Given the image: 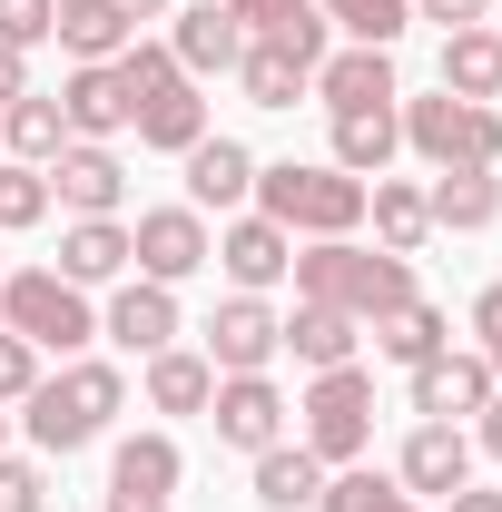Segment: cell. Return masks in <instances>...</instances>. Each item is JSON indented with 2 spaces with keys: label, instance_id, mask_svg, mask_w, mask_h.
<instances>
[{
  "label": "cell",
  "instance_id": "cell-1",
  "mask_svg": "<svg viewBox=\"0 0 502 512\" xmlns=\"http://www.w3.org/2000/svg\"><path fill=\"white\" fill-rule=\"evenodd\" d=\"M286 276H296V306H335V316H355V325H375L384 306L414 296V256L355 247V237H306Z\"/></svg>",
  "mask_w": 502,
  "mask_h": 512
},
{
  "label": "cell",
  "instance_id": "cell-2",
  "mask_svg": "<svg viewBox=\"0 0 502 512\" xmlns=\"http://www.w3.org/2000/svg\"><path fill=\"white\" fill-rule=\"evenodd\" d=\"M128 404V375L119 365H99V355H69L60 375H40L30 394H20V434L40 453H89L109 424H119Z\"/></svg>",
  "mask_w": 502,
  "mask_h": 512
},
{
  "label": "cell",
  "instance_id": "cell-3",
  "mask_svg": "<svg viewBox=\"0 0 502 512\" xmlns=\"http://www.w3.org/2000/svg\"><path fill=\"white\" fill-rule=\"evenodd\" d=\"M119 79H128V128H138V148L188 158L197 138H207V99H197L188 69L168 60V40H128V50H119Z\"/></svg>",
  "mask_w": 502,
  "mask_h": 512
},
{
  "label": "cell",
  "instance_id": "cell-4",
  "mask_svg": "<svg viewBox=\"0 0 502 512\" xmlns=\"http://www.w3.org/2000/svg\"><path fill=\"white\" fill-rule=\"evenodd\" d=\"M256 217H276L286 237H355L365 227V178H345L335 158H256Z\"/></svg>",
  "mask_w": 502,
  "mask_h": 512
},
{
  "label": "cell",
  "instance_id": "cell-5",
  "mask_svg": "<svg viewBox=\"0 0 502 512\" xmlns=\"http://www.w3.org/2000/svg\"><path fill=\"white\" fill-rule=\"evenodd\" d=\"M0 325L10 335H30L40 355H89V335H99V306H89V286H69L60 266H20V276H0Z\"/></svg>",
  "mask_w": 502,
  "mask_h": 512
},
{
  "label": "cell",
  "instance_id": "cell-6",
  "mask_svg": "<svg viewBox=\"0 0 502 512\" xmlns=\"http://www.w3.org/2000/svg\"><path fill=\"white\" fill-rule=\"evenodd\" d=\"M394 128L424 168H502V109H483V99H453V89L394 99Z\"/></svg>",
  "mask_w": 502,
  "mask_h": 512
},
{
  "label": "cell",
  "instance_id": "cell-7",
  "mask_svg": "<svg viewBox=\"0 0 502 512\" xmlns=\"http://www.w3.org/2000/svg\"><path fill=\"white\" fill-rule=\"evenodd\" d=\"M296 414H306L296 444H306L325 473H345V463H365V444H375V375H365V365H325Z\"/></svg>",
  "mask_w": 502,
  "mask_h": 512
},
{
  "label": "cell",
  "instance_id": "cell-8",
  "mask_svg": "<svg viewBox=\"0 0 502 512\" xmlns=\"http://www.w3.org/2000/svg\"><path fill=\"white\" fill-rule=\"evenodd\" d=\"M207 256H217V237H207L197 207H138V227H128V266H138L148 286H188Z\"/></svg>",
  "mask_w": 502,
  "mask_h": 512
},
{
  "label": "cell",
  "instance_id": "cell-9",
  "mask_svg": "<svg viewBox=\"0 0 502 512\" xmlns=\"http://www.w3.org/2000/svg\"><path fill=\"white\" fill-rule=\"evenodd\" d=\"M99 335H109L119 355H138V365H148V355H168V345L188 335V325H178V286H148V276H119V296L99 306Z\"/></svg>",
  "mask_w": 502,
  "mask_h": 512
},
{
  "label": "cell",
  "instance_id": "cell-10",
  "mask_svg": "<svg viewBox=\"0 0 502 512\" xmlns=\"http://www.w3.org/2000/svg\"><path fill=\"white\" fill-rule=\"evenodd\" d=\"M404 394H414V414H424V424H463V414H483V404H493L502 384H493V365H483L473 345H463V355L443 345V355H424V365H414V384H404Z\"/></svg>",
  "mask_w": 502,
  "mask_h": 512
},
{
  "label": "cell",
  "instance_id": "cell-11",
  "mask_svg": "<svg viewBox=\"0 0 502 512\" xmlns=\"http://www.w3.org/2000/svg\"><path fill=\"white\" fill-rule=\"evenodd\" d=\"M40 178H50V207H69V217H119V197H128L119 148H99V138H69Z\"/></svg>",
  "mask_w": 502,
  "mask_h": 512
},
{
  "label": "cell",
  "instance_id": "cell-12",
  "mask_svg": "<svg viewBox=\"0 0 502 512\" xmlns=\"http://www.w3.org/2000/svg\"><path fill=\"white\" fill-rule=\"evenodd\" d=\"M207 424H217V444L266 453V444H286V394H276L266 375H217V394H207Z\"/></svg>",
  "mask_w": 502,
  "mask_h": 512
},
{
  "label": "cell",
  "instance_id": "cell-13",
  "mask_svg": "<svg viewBox=\"0 0 502 512\" xmlns=\"http://www.w3.org/2000/svg\"><path fill=\"white\" fill-rule=\"evenodd\" d=\"M276 306H266V296H227V306H217V316H207V345H197V355H207V365H217V375H266V365H276Z\"/></svg>",
  "mask_w": 502,
  "mask_h": 512
},
{
  "label": "cell",
  "instance_id": "cell-14",
  "mask_svg": "<svg viewBox=\"0 0 502 512\" xmlns=\"http://www.w3.org/2000/svg\"><path fill=\"white\" fill-rule=\"evenodd\" d=\"M178 444L168 434H128L119 453H109V512H168L178 503Z\"/></svg>",
  "mask_w": 502,
  "mask_h": 512
},
{
  "label": "cell",
  "instance_id": "cell-15",
  "mask_svg": "<svg viewBox=\"0 0 502 512\" xmlns=\"http://www.w3.org/2000/svg\"><path fill=\"white\" fill-rule=\"evenodd\" d=\"M168 60L188 69V79H237V60H247L237 10H227V0H188V10H178V30H168Z\"/></svg>",
  "mask_w": 502,
  "mask_h": 512
},
{
  "label": "cell",
  "instance_id": "cell-16",
  "mask_svg": "<svg viewBox=\"0 0 502 512\" xmlns=\"http://www.w3.org/2000/svg\"><path fill=\"white\" fill-rule=\"evenodd\" d=\"M394 483H404L414 503L463 493V483H473V444H463V424H414V434H404V453H394Z\"/></svg>",
  "mask_w": 502,
  "mask_h": 512
},
{
  "label": "cell",
  "instance_id": "cell-17",
  "mask_svg": "<svg viewBox=\"0 0 502 512\" xmlns=\"http://www.w3.org/2000/svg\"><path fill=\"white\" fill-rule=\"evenodd\" d=\"M207 266H227V286L237 296H266V286H286V266H296V237L276 227V217H237Z\"/></svg>",
  "mask_w": 502,
  "mask_h": 512
},
{
  "label": "cell",
  "instance_id": "cell-18",
  "mask_svg": "<svg viewBox=\"0 0 502 512\" xmlns=\"http://www.w3.org/2000/svg\"><path fill=\"white\" fill-rule=\"evenodd\" d=\"M315 99H325V119H345V109H394L404 89H394V50H325L315 60Z\"/></svg>",
  "mask_w": 502,
  "mask_h": 512
},
{
  "label": "cell",
  "instance_id": "cell-19",
  "mask_svg": "<svg viewBox=\"0 0 502 512\" xmlns=\"http://www.w3.org/2000/svg\"><path fill=\"white\" fill-rule=\"evenodd\" d=\"M60 119H69V138H119L128 128V79H119V60H79L69 69V89H60Z\"/></svg>",
  "mask_w": 502,
  "mask_h": 512
},
{
  "label": "cell",
  "instance_id": "cell-20",
  "mask_svg": "<svg viewBox=\"0 0 502 512\" xmlns=\"http://www.w3.org/2000/svg\"><path fill=\"white\" fill-rule=\"evenodd\" d=\"M256 197V148L247 138H197L188 148V207L207 217V207H247Z\"/></svg>",
  "mask_w": 502,
  "mask_h": 512
},
{
  "label": "cell",
  "instance_id": "cell-21",
  "mask_svg": "<svg viewBox=\"0 0 502 512\" xmlns=\"http://www.w3.org/2000/svg\"><path fill=\"white\" fill-rule=\"evenodd\" d=\"M227 10H237V30H247V40H266V50H296V60H325V10H315V0H227Z\"/></svg>",
  "mask_w": 502,
  "mask_h": 512
},
{
  "label": "cell",
  "instance_id": "cell-22",
  "mask_svg": "<svg viewBox=\"0 0 502 512\" xmlns=\"http://www.w3.org/2000/svg\"><path fill=\"white\" fill-rule=\"evenodd\" d=\"M443 89L453 99H502V30L493 20H473V30H443Z\"/></svg>",
  "mask_w": 502,
  "mask_h": 512
},
{
  "label": "cell",
  "instance_id": "cell-23",
  "mask_svg": "<svg viewBox=\"0 0 502 512\" xmlns=\"http://www.w3.org/2000/svg\"><path fill=\"white\" fill-rule=\"evenodd\" d=\"M60 276H69V286H119V276H128V227H119V217H69Z\"/></svg>",
  "mask_w": 502,
  "mask_h": 512
},
{
  "label": "cell",
  "instance_id": "cell-24",
  "mask_svg": "<svg viewBox=\"0 0 502 512\" xmlns=\"http://www.w3.org/2000/svg\"><path fill=\"white\" fill-rule=\"evenodd\" d=\"M365 217H375V247L394 256H424V237H434V207L414 178H365Z\"/></svg>",
  "mask_w": 502,
  "mask_h": 512
},
{
  "label": "cell",
  "instance_id": "cell-25",
  "mask_svg": "<svg viewBox=\"0 0 502 512\" xmlns=\"http://www.w3.org/2000/svg\"><path fill=\"white\" fill-rule=\"evenodd\" d=\"M365 335H375V355H394V365L414 375L424 355H443V345H453V316H443V306H424V296H404V306H384Z\"/></svg>",
  "mask_w": 502,
  "mask_h": 512
},
{
  "label": "cell",
  "instance_id": "cell-26",
  "mask_svg": "<svg viewBox=\"0 0 502 512\" xmlns=\"http://www.w3.org/2000/svg\"><path fill=\"white\" fill-rule=\"evenodd\" d=\"M424 207H434V227L473 237V227H493V217H502V178H493V168H434Z\"/></svg>",
  "mask_w": 502,
  "mask_h": 512
},
{
  "label": "cell",
  "instance_id": "cell-27",
  "mask_svg": "<svg viewBox=\"0 0 502 512\" xmlns=\"http://www.w3.org/2000/svg\"><path fill=\"white\" fill-rule=\"evenodd\" d=\"M50 40H60L69 60H119L128 40H138V20H128L119 0H60V30Z\"/></svg>",
  "mask_w": 502,
  "mask_h": 512
},
{
  "label": "cell",
  "instance_id": "cell-28",
  "mask_svg": "<svg viewBox=\"0 0 502 512\" xmlns=\"http://www.w3.org/2000/svg\"><path fill=\"white\" fill-rule=\"evenodd\" d=\"M315 493H325V463H315L306 444H266L256 453V503L266 512H315Z\"/></svg>",
  "mask_w": 502,
  "mask_h": 512
},
{
  "label": "cell",
  "instance_id": "cell-29",
  "mask_svg": "<svg viewBox=\"0 0 502 512\" xmlns=\"http://www.w3.org/2000/svg\"><path fill=\"white\" fill-rule=\"evenodd\" d=\"M0 148H10L20 168H50V158L69 148V119H60V99H40V89H30V99H10V109H0Z\"/></svg>",
  "mask_w": 502,
  "mask_h": 512
},
{
  "label": "cell",
  "instance_id": "cell-30",
  "mask_svg": "<svg viewBox=\"0 0 502 512\" xmlns=\"http://www.w3.org/2000/svg\"><path fill=\"white\" fill-rule=\"evenodd\" d=\"M394 148H404L394 109H345V119H335V168H345V178H384Z\"/></svg>",
  "mask_w": 502,
  "mask_h": 512
},
{
  "label": "cell",
  "instance_id": "cell-31",
  "mask_svg": "<svg viewBox=\"0 0 502 512\" xmlns=\"http://www.w3.org/2000/svg\"><path fill=\"white\" fill-rule=\"evenodd\" d=\"M355 335H365V325L335 316V306H296V316L276 325V345H296V365H315V375H325V365H355Z\"/></svg>",
  "mask_w": 502,
  "mask_h": 512
},
{
  "label": "cell",
  "instance_id": "cell-32",
  "mask_svg": "<svg viewBox=\"0 0 502 512\" xmlns=\"http://www.w3.org/2000/svg\"><path fill=\"white\" fill-rule=\"evenodd\" d=\"M207 394H217V365H207L197 345L148 355V404H158V414H207Z\"/></svg>",
  "mask_w": 502,
  "mask_h": 512
},
{
  "label": "cell",
  "instance_id": "cell-33",
  "mask_svg": "<svg viewBox=\"0 0 502 512\" xmlns=\"http://www.w3.org/2000/svg\"><path fill=\"white\" fill-rule=\"evenodd\" d=\"M237 89H247V109H296L315 89V69L296 60V50H266V40H247V60H237Z\"/></svg>",
  "mask_w": 502,
  "mask_h": 512
},
{
  "label": "cell",
  "instance_id": "cell-34",
  "mask_svg": "<svg viewBox=\"0 0 502 512\" xmlns=\"http://www.w3.org/2000/svg\"><path fill=\"white\" fill-rule=\"evenodd\" d=\"M325 10V30H345L355 50H394L404 30H414V0H315Z\"/></svg>",
  "mask_w": 502,
  "mask_h": 512
},
{
  "label": "cell",
  "instance_id": "cell-35",
  "mask_svg": "<svg viewBox=\"0 0 502 512\" xmlns=\"http://www.w3.org/2000/svg\"><path fill=\"white\" fill-rule=\"evenodd\" d=\"M315 512H424V503H414L394 473H365V463H345V473H325Z\"/></svg>",
  "mask_w": 502,
  "mask_h": 512
},
{
  "label": "cell",
  "instance_id": "cell-36",
  "mask_svg": "<svg viewBox=\"0 0 502 512\" xmlns=\"http://www.w3.org/2000/svg\"><path fill=\"white\" fill-rule=\"evenodd\" d=\"M40 217H50V178L20 168V158H0V237H20V227H40Z\"/></svg>",
  "mask_w": 502,
  "mask_h": 512
},
{
  "label": "cell",
  "instance_id": "cell-37",
  "mask_svg": "<svg viewBox=\"0 0 502 512\" xmlns=\"http://www.w3.org/2000/svg\"><path fill=\"white\" fill-rule=\"evenodd\" d=\"M50 30H60V0H0V40H10L20 60H30Z\"/></svg>",
  "mask_w": 502,
  "mask_h": 512
},
{
  "label": "cell",
  "instance_id": "cell-38",
  "mask_svg": "<svg viewBox=\"0 0 502 512\" xmlns=\"http://www.w3.org/2000/svg\"><path fill=\"white\" fill-rule=\"evenodd\" d=\"M30 384H40V345H30V335H10V325H0V404H20V394H30Z\"/></svg>",
  "mask_w": 502,
  "mask_h": 512
},
{
  "label": "cell",
  "instance_id": "cell-39",
  "mask_svg": "<svg viewBox=\"0 0 502 512\" xmlns=\"http://www.w3.org/2000/svg\"><path fill=\"white\" fill-rule=\"evenodd\" d=\"M473 355H483V365H493V384H502V276L473 296Z\"/></svg>",
  "mask_w": 502,
  "mask_h": 512
},
{
  "label": "cell",
  "instance_id": "cell-40",
  "mask_svg": "<svg viewBox=\"0 0 502 512\" xmlns=\"http://www.w3.org/2000/svg\"><path fill=\"white\" fill-rule=\"evenodd\" d=\"M0 512H50V483H40V463H10V453H0Z\"/></svg>",
  "mask_w": 502,
  "mask_h": 512
},
{
  "label": "cell",
  "instance_id": "cell-41",
  "mask_svg": "<svg viewBox=\"0 0 502 512\" xmlns=\"http://www.w3.org/2000/svg\"><path fill=\"white\" fill-rule=\"evenodd\" d=\"M414 20H443V30H473V20H493V0H414Z\"/></svg>",
  "mask_w": 502,
  "mask_h": 512
},
{
  "label": "cell",
  "instance_id": "cell-42",
  "mask_svg": "<svg viewBox=\"0 0 502 512\" xmlns=\"http://www.w3.org/2000/svg\"><path fill=\"white\" fill-rule=\"evenodd\" d=\"M10 99H30V60H20V50L0 40V109H10Z\"/></svg>",
  "mask_w": 502,
  "mask_h": 512
},
{
  "label": "cell",
  "instance_id": "cell-43",
  "mask_svg": "<svg viewBox=\"0 0 502 512\" xmlns=\"http://www.w3.org/2000/svg\"><path fill=\"white\" fill-rule=\"evenodd\" d=\"M443 512H502V493H483V483H463V493H443Z\"/></svg>",
  "mask_w": 502,
  "mask_h": 512
},
{
  "label": "cell",
  "instance_id": "cell-44",
  "mask_svg": "<svg viewBox=\"0 0 502 512\" xmlns=\"http://www.w3.org/2000/svg\"><path fill=\"white\" fill-rule=\"evenodd\" d=\"M473 444H483V453H493V463H502V394H493V404H483V434H473Z\"/></svg>",
  "mask_w": 502,
  "mask_h": 512
},
{
  "label": "cell",
  "instance_id": "cell-45",
  "mask_svg": "<svg viewBox=\"0 0 502 512\" xmlns=\"http://www.w3.org/2000/svg\"><path fill=\"white\" fill-rule=\"evenodd\" d=\"M128 20H168V0H119Z\"/></svg>",
  "mask_w": 502,
  "mask_h": 512
},
{
  "label": "cell",
  "instance_id": "cell-46",
  "mask_svg": "<svg viewBox=\"0 0 502 512\" xmlns=\"http://www.w3.org/2000/svg\"><path fill=\"white\" fill-rule=\"evenodd\" d=\"M0 434H10V414H0Z\"/></svg>",
  "mask_w": 502,
  "mask_h": 512
},
{
  "label": "cell",
  "instance_id": "cell-47",
  "mask_svg": "<svg viewBox=\"0 0 502 512\" xmlns=\"http://www.w3.org/2000/svg\"><path fill=\"white\" fill-rule=\"evenodd\" d=\"M0 158H10V148H0Z\"/></svg>",
  "mask_w": 502,
  "mask_h": 512
}]
</instances>
